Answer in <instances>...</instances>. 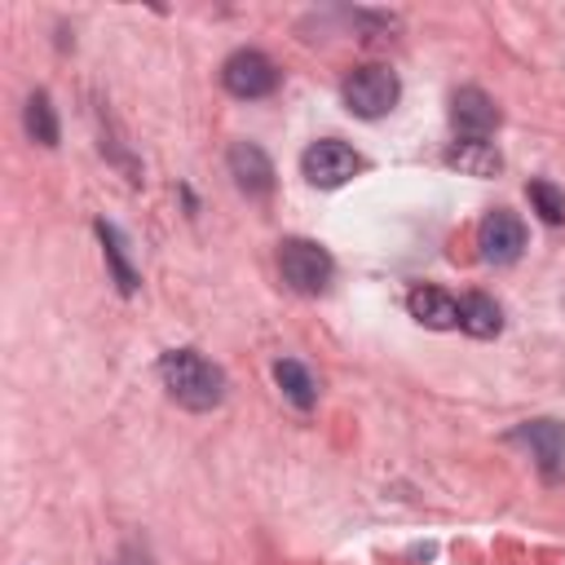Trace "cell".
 Here are the masks:
<instances>
[{"mask_svg": "<svg viewBox=\"0 0 565 565\" xmlns=\"http://www.w3.org/2000/svg\"><path fill=\"white\" fill-rule=\"evenodd\" d=\"M159 380H163L168 397L185 411H212L225 402V388H230L225 371L194 349H168L159 358Z\"/></svg>", "mask_w": 565, "mask_h": 565, "instance_id": "1", "label": "cell"}, {"mask_svg": "<svg viewBox=\"0 0 565 565\" xmlns=\"http://www.w3.org/2000/svg\"><path fill=\"white\" fill-rule=\"evenodd\" d=\"M340 97H344L349 115H358V119H380V115H388V110L397 106V97H402V79H397L393 66L371 62V66H358V71L344 75Z\"/></svg>", "mask_w": 565, "mask_h": 565, "instance_id": "2", "label": "cell"}, {"mask_svg": "<svg viewBox=\"0 0 565 565\" xmlns=\"http://www.w3.org/2000/svg\"><path fill=\"white\" fill-rule=\"evenodd\" d=\"M278 274H282V282L291 291L322 296L327 282H331V274H335V260L313 238H287V243H278Z\"/></svg>", "mask_w": 565, "mask_h": 565, "instance_id": "3", "label": "cell"}, {"mask_svg": "<svg viewBox=\"0 0 565 565\" xmlns=\"http://www.w3.org/2000/svg\"><path fill=\"white\" fill-rule=\"evenodd\" d=\"M358 168H362L358 150L344 146V141H335V137H322V141H313V146L300 154V172H305V181L318 185V190H335V185H344Z\"/></svg>", "mask_w": 565, "mask_h": 565, "instance_id": "4", "label": "cell"}, {"mask_svg": "<svg viewBox=\"0 0 565 565\" xmlns=\"http://www.w3.org/2000/svg\"><path fill=\"white\" fill-rule=\"evenodd\" d=\"M221 84H225L234 97L256 102V97H269V93L278 88V66H274L265 53H256V49H238V53L225 57Z\"/></svg>", "mask_w": 565, "mask_h": 565, "instance_id": "5", "label": "cell"}, {"mask_svg": "<svg viewBox=\"0 0 565 565\" xmlns=\"http://www.w3.org/2000/svg\"><path fill=\"white\" fill-rule=\"evenodd\" d=\"M477 247H481V260L512 265L525 252V221L516 212H508V207L486 212L481 225H477Z\"/></svg>", "mask_w": 565, "mask_h": 565, "instance_id": "6", "label": "cell"}, {"mask_svg": "<svg viewBox=\"0 0 565 565\" xmlns=\"http://www.w3.org/2000/svg\"><path fill=\"white\" fill-rule=\"evenodd\" d=\"M225 163H230L234 185H238L247 199H265V194L274 190V163H269V154H265L256 141H234Z\"/></svg>", "mask_w": 565, "mask_h": 565, "instance_id": "7", "label": "cell"}, {"mask_svg": "<svg viewBox=\"0 0 565 565\" xmlns=\"http://www.w3.org/2000/svg\"><path fill=\"white\" fill-rule=\"evenodd\" d=\"M512 437L534 450L543 477H556V472L565 468V428H561L556 419H530V424H521Z\"/></svg>", "mask_w": 565, "mask_h": 565, "instance_id": "8", "label": "cell"}, {"mask_svg": "<svg viewBox=\"0 0 565 565\" xmlns=\"http://www.w3.org/2000/svg\"><path fill=\"white\" fill-rule=\"evenodd\" d=\"M450 119H455V128H459L463 137H486V132L499 128V106H494V97H486L481 88H459V93L450 97Z\"/></svg>", "mask_w": 565, "mask_h": 565, "instance_id": "9", "label": "cell"}, {"mask_svg": "<svg viewBox=\"0 0 565 565\" xmlns=\"http://www.w3.org/2000/svg\"><path fill=\"white\" fill-rule=\"evenodd\" d=\"M406 309H411L415 322H424V327H433V331L459 327V300L446 296L441 287H415V291L406 296Z\"/></svg>", "mask_w": 565, "mask_h": 565, "instance_id": "10", "label": "cell"}, {"mask_svg": "<svg viewBox=\"0 0 565 565\" xmlns=\"http://www.w3.org/2000/svg\"><path fill=\"white\" fill-rule=\"evenodd\" d=\"M446 168H459L463 177H499L503 154L494 150V141L486 137H463L446 150Z\"/></svg>", "mask_w": 565, "mask_h": 565, "instance_id": "11", "label": "cell"}, {"mask_svg": "<svg viewBox=\"0 0 565 565\" xmlns=\"http://www.w3.org/2000/svg\"><path fill=\"white\" fill-rule=\"evenodd\" d=\"M459 327H463L468 335H477V340H494V335L503 331V309H499L490 296L468 291V296L459 300Z\"/></svg>", "mask_w": 565, "mask_h": 565, "instance_id": "12", "label": "cell"}, {"mask_svg": "<svg viewBox=\"0 0 565 565\" xmlns=\"http://www.w3.org/2000/svg\"><path fill=\"white\" fill-rule=\"evenodd\" d=\"M274 380H278L282 397H287L296 411H309V406L318 402V380H313L296 358H278V362H274Z\"/></svg>", "mask_w": 565, "mask_h": 565, "instance_id": "13", "label": "cell"}, {"mask_svg": "<svg viewBox=\"0 0 565 565\" xmlns=\"http://www.w3.org/2000/svg\"><path fill=\"white\" fill-rule=\"evenodd\" d=\"M97 234H102V247H106V260H110V269H115V282H119V291H124V296H132V291H137V269L128 265V252H124V234H119L115 225H106V221H97Z\"/></svg>", "mask_w": 565, "mask_h": 565, "instance_id": "14", "label": "cell"}, {"mask_svg": "<svg viewBox=\"0 0 565 565\" xmlns=\"http://www.w3.org/2000/svg\"><path fill=\"white\" fill-rule=\"evenodd\" d=\"M26 132L40 146H57V115H53V102H49L44 88L26 97Z\"/></svg>", "mask_w": 565, "mask_h": 565, "instance_id": "15", "label": "cell"}, {"mask_svg": "<svg viewBox=\"0 0 565 565\" xmlns=\"http://www.w3.org/2000/svg\"><path fill=\"white\" fill-rule=\"evenodd\" d=\"M525 194H530L534 212H539L547 225H561V221H565V190H556L552 181H530Z\"/></svg>", "mask_w": 565, "mask_h": 565, "instance_id": "16", "label": "cell"}]
</instances>
